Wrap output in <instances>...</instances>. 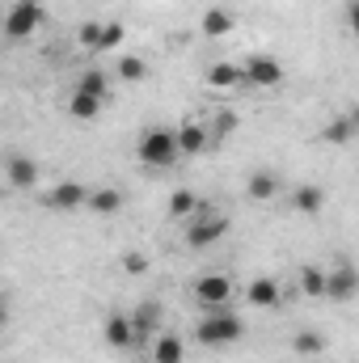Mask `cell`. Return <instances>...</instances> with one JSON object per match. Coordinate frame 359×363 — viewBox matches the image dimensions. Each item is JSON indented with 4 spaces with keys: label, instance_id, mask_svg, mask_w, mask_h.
<instances>
[{
    "label": "cell",
    "instance_id": "e0dca14e",
    "mask_svg": "<svg viewBox=\"0 0 359 363\" xmlns=\"http://www.w3.org/2000/svg\"><path fill=\"white\" fill-rule=\"evenodd\" d=\"M279 190H283V178H279L275 169H254V174L245 178V194H250L254 203H270Z\"/></svg>",
    "mask_w": 359,
    "mask_h": 363
},
{
    "label": "cell",
    "instance_id": "f546056e",
    "mask_svg": "<svg viewBox=\"0 0 359 363\" xmlns=\"http://www.w3.org/2000/svg\"><path fill=\"white\" fill-rule=\"evenodd\" d=\"M347 30L359 38V0H351V4H347Z\"/></svg>",
    "mask_w": 359,
    "mask_h": 363
},
{
    "label": "cell",
    "instance_id": "4fadbf2b",
    "mask_svg": "<svg viewBox=\"0 0 359 363\" xmlns=\"http://www.w3.org/2000/svg\"><path fill=\"white\" fill-rule=\"evenodd\" d=\"M101 338L110 351H131L136 347V325H131V313H110L106 325H101Z\"/></svg>",
    "mask_w": 359,
    "mask_h": 363
},
{
    "label": "cell",
    "instance_id": "cb8c5ba5",
    "mask_svg": "<svg viewBox=\"0 0 359 363\" xmlns=\"http://www.w3.org/2000/svg\"><path fill=\"white\" fill-rule=\"evenodd\" d=\"M114 72H118V81H127V85H144V81H148V60H140V55H123Z\"/></svg>",
    "mask_w": 359,
    "mask_h": 363
},
{
    "label": "cell",
    "instance_id": "ffe728a7",
    "mask_svg": "<svg viewBox=\"0 0 359 363\" xmlns=\"http://www.w3.org/2000/svg\"><path fill=\"white\" fill-rule=\"evenodd\" d=\"M237 30V13H228V9H207L203 13V38H228Z\"/></svg>",
    "mask_w": 359,
    "mask_h": 363
},
{
    "label": "cell",
    "instance_id": "3957f363",
    "mask_svg": "<svg viewBox=\"0 0 359 363\" xmlns=\"http://www.w3.org/2000/svg\"><path fill=\"white\" fill-rule=\"evenodd\" d=\"M190 296H194V304H199L203 313L228 308V304H233V296H237V279H233V274H224V271L199 274V279L190 283Z\"/></svg>",
    "mask_w": 359,
    "mask_h": 363
},
{
    "label": "cell",
    "instance_id": "8992f818",
    "mask_svg": "<svg viewBox=\"0 0 359 363\" xmlns=\"http://www.w3.org/2000/svg\"><path fill=\"white\" fill-rule=\"evenodd\" d=\"M355 296H359V271H355V262L338 258V262L326 271V300H334V304H351Z\"/></svg>",
    "mask_w": 359,
    "mask_h": 363
},
{
    "label": "cell",
    "instance_id": "5b68a950",
    "mask_svg": "<svg viewBox=\"0 0 359 363\" xmlns=\"http://www.w3.org/2000/svg\"><path fill=\"white\" fill-rule=\"evenodd\" d=\"M43 0H13V9L4 13V38L9 43H26L34 38V30L43 26Z\"/></svg>",
    "mask_w": 359,
    "mask_h": 363
},
{
    "label": "cell",
    "instance_id": "8fae6325",
    "mask_svg": "<svg viewBox=\"0 0 359 363\" xmlns=\"http://www.w3.org/2000/svg\"><path fill=\"white\" fill-rule=\"evenodd\" d=\"M203 81H207V89H216V93H233V89H241V85H250V81H245V68L233 64V60H216V64H207Z\"/></svg>",
    "mask_w": 359,
    "mask_h": 363
},
{
    "label": "cell",
    "instance_id": "603a6c76",
    "mask_svg": "<svg viewBox=\"0 0 359 363\" xmlns=\"http://www.w3.org/2000/svg\"><path fill=\"white\" fill-rule=\"evenodd\" d=\"M199 207H203V199H199L194 190H174V194H170V203H165V211H170L174 220H194V216H199Z\"/></svg>",
    "mask_w": 359,
    "mask_h": 363
},
{
    "label": "cell",
    "instance_id": "d6986e66",
    "mask_svg": "<svg viewBox=\"0 0 359 363\" xmlns=\"http://www.w3.org/2000/svg\"><path fill=\"white\" fill-rule=\"evenodd\" d=\"M153 363H186V342L182 334H157L153 338Z\"/></svg>",
    "mask_w": 359,
    "mask_h": 363
},
{
    "label": "cell",
    "instance_id": "484cf974",
    "mask_svg": "<svg viewBox=\"0 0 359 363\" xmlns=\"http://www.w3.org/2000/svg\"><path fill=\"white\" fill-rule=\"evenodd\" d=\"M77 89L110 101V77H106V72H97V68H89V72H81V77H77Z\"/></svg>",
    "mask_w": 359,
    "mask_h": 363
},
{
    "label": "cell",
    "instance_id": "4316f807",
    "mask_svg": "<svg viewBox=\"0 0 359 363\" xmlns=\"http://www.w3.org/2000/svg\"><path fill=\"white\" fill-rule=\"evenodd\" d=\"M101 26H106V21H85V26L77 30V43H81L89 55H101Z\"/></svg>",
    "mask_w": 359,
    "mask_h": 363
},
{
    "label": "cell",
    "instance_id": "7c38bea8",
    "mask_svg": "<svg viewBox=\"0 0 359 363\" xmlns=\"http://www.w3.org/2000/svg\"><path fill=\"white\" fill-rule=\"evenodd\" d=\"M245 304L250 308H279L283 304V287H279V279H270V274H258V279H250L245 283Z\"/></svg>",
    "mask_w": 359,
    "mask_h": 363
},
{
    "label": "cell",
    "instance_id": "9c48e42d",
    "mask_svg": "<svg viewBox=\"0 0 359 363\" xmlns=\"http://www.w3.org/2000/svg\"><path fill=\"white\" fill-rule=\"evenodd\" d=\"M161 317H165L161 300H140V304L131 308V325H136V347H153V338L161 334Z\"/></svg>",
    "mask_w": 359,
    "mask_h": 363
},
{
    "label": "cell",
    "instance_id": "6da1fadb",
    "mask_svg": "<svg viewBox=\"0 0 359 363\" xmlns=\"http://www.w3.org/2000/svg\"><path fill=\"white\" fill-rule=\"evenodd\" d=\"M241 338H245V317H237L233 308H216V313H203L194 321V342L207 347V351L237 347Z\"/></svg>",
    "mask_w": 359,
    "mask_h": 363
},
{
    "label": "cell",
    "instance_id": "d4e9b609",
    "mask_svg": "<svg viewBox=\"0 0 359 363\" xmlns=\"http://www.w3.org/2000/svg\"><path fill=\"white\" fill-rule=\"evenodd\" d=\"M300 291L304 296H313V300H326V271L321 267H300Z\"/></svg>",
    "mask_w": 359,
    "mask_h": 363
},
{
    "label": "cell",
    "instance_id": "ac0fdd59",
    "mask_svg": "<svg viewBox=\"0 0 359 363\" xmlns=\"http://www.w3.org/2000/svg\"><path fill=\"white\" fill-rule=\"evenodd\" d=\"M123 190L118 186H97V190H89V211L93 216H101V220H110V216H118L123 211Z\"/></svg>",
    "mask_w": 359,
    "mask_h": 363
},
{
    "label": "cell",
    "instance_id": "7402d4cb",
    "mask_svg": "<svg viewBox=\"0 0 359 363\" xmlns=\"http://www.w3.org/2000/svg\"><path fill=\"white\" fill-rule=\"evenodd\" d=\"M355 123H351V114H338V118H330L326 123V131H321V140L330 144V148H347L351 140H355Z\"/></svg>",
    "mask_w": 359,
    "mask_h": 363
},
{
    "label": "cell",
    "instance_id": "83f0119b",
    "mask_svg": "<svg viewBox=\"0 0 359 363\" xmlns=\"http://www.w3.org/2000/svg\"><path fill=\"white\" fill-rule=\"evenodd\" d=\"M123 38H127V26L123 21H106L101 26V55L114 51V47H123Z\"/></svg>",
    "mask_w": 359,
    "mask_h": 363
},
{
    "label": "cell",
    "instance_id": "ba28073f",
    "mask_svg": "<svg viewBox=\"0 0 359 363\" xmlns=\"http://www.w3.org/2000/svg\"><path fill=\"white\" fill-rule=\"evenodd\" d=\"M43 203L51 207V211H77V207H89V186L77 178H64L55 182L47 194H43Z\"/></svg>",
    "mask_w": 359,
    "mask_h": 363
},
{
    "label": "cell",
    "instance_id": "f1b7e54d",
    "mask_svg": "<svg viewBox=\"0 0 359 363\" xmlns=\"http://www.w3.org/2000/svg\"><path fill=\"white\" fill-rule=\"evenodd\" d=\"M123 271L127 274H148V258H144L140 250H127V254H123Z\"/></svg>",
    "mask_w": 359,
    "mask_h": 363
},
{
    "label": "cell",
    "instance_id": "44dd1931",
    "mask_svg": "<svg viewBox=\"0 0 359 363\" xmlns=\"http://www.w3.org/2000/svg\"><path fill=\"white\" fill-rule=\"evenodd\" d=\"M292 355H300V359L326 355V334H317V330H296V334H292Z\"/></svg>",
    "mask_w": 359,
    "mask_h": 363
},
{
    "label": "cell",
    "instance_id": "9a60e30c",
    "mask_svg": "<svg viewBox=\"0 0 359 363\" xmlns=\"http://www.w3.org/2000/svg\"><path fill=\"white\" fill-rule=\"evenodd\" d=\"M292 207H296L300 216H309V220H317V216L326 211V190H321L317 182H300V186L292 190Z\"/></svg>",
    "mask_w": 359,
    "mask_h": 363
},
{
    "label": "cell",
    "instance_id": "277c9868",
    "mask_svg": "<svg viewBox=\"0 0 359 363\" xmlns=\"http://www.w3.org/2000/svg\"><path fill=\"white\" fill-rule=\"evenodd\" d=\"M224 237H228V216H220L211 203H203L199 216L186 220V245H190V250H211V245L224 241Z\"/></svg>",
    "mask_w": 359,
    "mask_h": 363
},
{
    "label": "cell",
    "instance_id": "5bb4252c",
    "mask_svg": "<svg viewBox=\"0 0 359 363\" xmlns=\"http://www.w3.org/2000/svg\"><path fill=\"white\" fill-rule=\"evenodd\" d=\"M178 144H182V157H203V152H211V131H207V123L186 118L178 127Z\"/></svg>",
    "mask_w": 359,
    "mask_h": 363
},
{
    "label": "cell",
    "instance_id": "30bf717a",
    "mask_svg": "<svg viewBox=\"0 0 359 363\" xmlns=\"http://www.w3.org/2000/svg\"><path fill=\"white\" fill-rule=\"evenodd\" d=\"M43 178V169H38V161L34 157H21V152H9V161H4V182H9V190H17V194H26V190H34Z\"/></svg>",
    "mask_w": 359,
    "mask_h": 363
},
{
    "label": "cell",
    "instance_id": "2e32d148",
    "mask_svg": "<svg viewBox=\"0 0 359 363\" xmlns=\"http://www.w3.org/2000/svg\"><path fill=\"white\" fill-rule=\"evenodd\" d=\"M64 110H68V118H77V123H97V118H101V110H106V97H93V93L72 89Z\"/></svg>",
    "mask_w": 359,
    "mask_h": 363
},
{
    "label": "cell",
    "instance_id": "7a4b0ae2",
    "mask_svg": "<svg viewBox=\"0 0 359 363\" xmlns=\"http://www.w3.org/2000/svg\"><path fill=\"white\" fill-rule=\"evenodd\" d=\"M136 161L144 169H174L182 161V144H178V127H148L136 140Z\"/></svg>",
    "mask_w": 359,
    "mask_h": 363
},
{
    "label": "cell",
    "instance_id": "52a82bcc",
    "mask_svg": "<svg viewBox=\"0 0 359 363\" xmlns=\"http://www.w3.org/2000/svg\"><path fill=\"white\" fill-rule=\"evenodd\" d=\"M245 81H250V89H279L283 85V64L267 55V51H254V55H245Z\"/></svg>",
    "mask_w": 359,
    "mask_h": 363
},
{
    "label": "cell",
    "instance_id": "4dcf8cb0",
    "mask_svg": "<svg viewBox=\"0 0 359 363\" xmlns=\"http://www.w3.org/2000/svg\"><path fill=\"white\" fill-rule=\"evenodd\" d=\"M347 114H351V123H355V131H359V101L351 106V110H347Z\"/></svg>",
    "mask_w": 359,
    "mask_h": 363
}]
</instances>
